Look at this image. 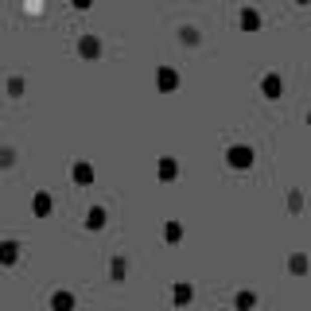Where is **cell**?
<instances>
[{
    "label": "cell",
    "mask_w": 311,
    "mask_h": 311,
    "mask_svg": "<svg viewBox=\"0 0 311 311\" xmlns=\"http://www.w3.org/2000/svg\"><path fill=\"white\" fill-rule=\"evenodd\" d=\"M47 210H51V198H47V194H39V198H35V214H47Z\"/></svg>",
    "instance_id": "cell-7"
},
{
    "label": "cell",
    "mask_w": 311,
    "mask_h": 311,
    "mask_svg": "<svg viewBox=\"0 0 311 311\" xmlns=\"http://www.w3.org/2000/svg\"><path fill=\"white\" fill-rule=\"evenodd\" d=\"M230 160H234L237 167H245V163H249L253 156H249V152H245V148H234V152H230Z\"/></svg>",
    "instance_id": "cell-2"
},
{
    "label": "cell",
    "mask_w": 311,
    "mask_h": 311,
    "mask_svg": "<svg viewBox=\"0 0 311 311\" xmlns=\"http://www.w3.org/2000/svg\"><path fill=\"white\" fill-rule=\"evenodd\" d=\"M241 24H245V28H261V16H257V12H245V16H241Z\"/></svg>",
    "instance_id": "cell-6"
},
{
    "label": "cell",
    "mask_w": 311,
    "mask_h": 311,
    "mask_svg": "<svg viewBox=\"0 0 311 311\" xmlns=\"http://www.w3.org/2000/svg\"><path fill=\"white\" fill-rule=\"evenodd\" d=\"M70 303H74V299L66 296V292H59V296H55V307H59V311H70Z\"/></svg>",
    "instance_id": "cell-5"
},
{
    "label": "cell",
    "mask_w": 311,
    "mask_h": 311,
    "mask_svg": "<svg viewBox=\"0 0 311 311\" xmlns=\"http://www.w3.org/2000/svg\"><path fill=\"white\" fill-rule=\"evenodd\" d=\"M160 171H163V179H175V163L163 160V163H160Z\"/></svg>",
    "instance_id": "cell-8"
},
{
    "label": "cell",
    "mask_w": 311,
    "mask_h": 311,
    "mask_svg": "<svg viewBox=\"0 0 311 311\" xmlns=\"http://www.w3.org/2000/svg\"><path fill=\"white\" fill-rule=\"evenodd\" d=\"M160 86L163 89H175V74H171V70H160Z\"/></svg>",
    "instance_id": "cell-4"
},
{
    "label": "cell",
    "mask_w": 311,
    "mask_h": 311,
    "mask_svg": "<svg viewBox=\"0 0 311 311\" xmlns=\"http://www.w3.org/2000/svg\"><path fill=\"white\" fill-rule=\"evenodd\" d=\"M265 82H268V86H265L268 93H280V78H276V74H272V78H265Z\"/></svg>",
    "instance_id": "cell-9"
},
{
    "label": "cell",
    "mask_w": 311,
    "mask_h": 311,
    "mask_svg": "<svg viewBox=\"0 0 311 311\" xmlns=\"http://www.w3.org/2000/svg\"><path fill=\"white\" fill-rule=\"evenodd\" d=\"M74 179H78V183H89V179H93V175H89V163H78V167H74Z\"/></svg>",
    "instance_id": "cell-3"
},
{
    "label": "cell",
    "mask_w": 311,
    "mask_h": 311,
    "mask_svg": "<svg viewBox=\"0 0 311 311\" xmlns=\"http://www.w3.org/2000/svg\"><path fill=\"white\" fill-rule=\"evenodd\" d=\"M82 55H86V59H97V55H101V43H97V39H82Z\"/></svg>",
    "instance_id": "cell-1"
}]
</instances>
